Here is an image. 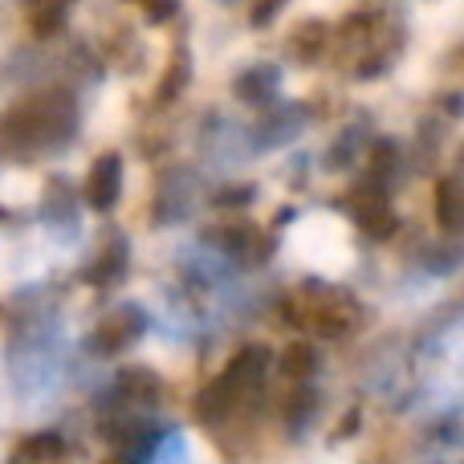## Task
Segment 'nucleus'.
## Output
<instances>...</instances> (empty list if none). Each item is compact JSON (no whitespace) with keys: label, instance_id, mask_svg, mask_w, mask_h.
Masks as SVG:
<instances>
[{"label":"nucleus","instance_id":"nucleus-1","mask_svg":"<svg viewBox=\"0 0 464 464\" xmlns=\"http://www.w3.org/2000/svg\"><path fill=\"white\" fill-rule=\"evenodd\" d=\"M78 135V102L65 90H37L0 114V151L33 160L41 151H62Z\"/></svg>","mask_w":464,"mask_h":464},{"label":"nucleus","instance_id":"nucleus-2","mask_svg":"<svg viewBox=\"0 0 464 464\" xmlns=\"http://www.w3.org/2000/svg\"><path fill=\"white\" fill-rule=\"evenodd\" d=\"M289 326H302V330H314V334H326V338H343L359 326L362 310L346 289H334L326 281H302L294 297H285L281 305Z\"/></svg>","mask_w":464,"mask_h":464},{"label":"nucleus","instance_id":"nucleus-3","mask_svg":"<svg viewBox=\"0 0 464 464\" xmlns=\"http://www.w3.org/2000/svg\"><path fill=\"white\" fill-rule=\"evenodd\" d=\"M265 371H269V346H245L225 367V375H217L196 395V420H200V424H220V420H228L248 395L261 392Z\"/></svg>","mask_w":464,"mask_h":464},{"label":"nucleus","instance_id":"nucleus-4","mask_svg":"<svg viewBox=\"0 0 464 464\" xmlns=\"http://www.w3.org/2000/svg\"><path fill=\"white\" fill-rule=\"evenodd\" d=\"M346 208H351L354 225L367 232L371 240H387V237H395V228H400V217H395V208H392V192L379 188L375 179L354 184V192L346 196Z\"/></svg>","mask_w":464,"mask_h":464},{"label":"nucleus","instance_id":"nucleus-5","mask_svg":"<svg viewBox=\"0 0 464 464\" xmlns=\"http://www.w3.org/2000/svg\"><path fill=\"white\" fill-rule=\"evenodd\" d=\"M147 334V310L139 302H122L98 322V330L90 334L94 354H119L127 346H135Z\"/></svg>","mask_w":464,"mask_h":464},{"label":"nucleus","instance_id":"nucleus-6","mask_svg":"<svg viewBox=\"0 0 464 464\" xmlns=\"http://www.w3.org/2000/svg\"><path fill=\"white\" fill-rule=\"evenodd\" d=\"M196 200H200V192H196V176L188 168H171L168 176L160 179L151 220H155V225H179V220L192 217Z\"/></svg>","mask_w":464,"mask_h":464},{"label":"nucleus","instance_id":"nucleus-7","mask_svg":"<svg viewBox=\"0 0 464 464\" xmlns=\"http://www.w3.org/2000/svg\"><path fill=\"white\" fill-rule=\"evenodd\" d=\"M305 119H310V111H305L302 102L269 106V114L256 119V127H253V147L256 151H273V147L294 143V139L305 130Z\"/></svg>","mask_w":464,"mask_h":464},{"label":"nucleus","instance_id":"nucleus-8","mask_svg":"<svg viewBox=\"0 0 464 464\" xmlns=\"http://www.w3.org/2000/svg\"><path fill=\"white\" fill-rule=\"evenodd\" d=\"M41 225L53 232L57 240H73L78 237V200H73L70 179H49L45 200H41Z\"/></svg>","mask_w":464,"mask_h":464},{"label":"nucleus","instance_id":"nucleus-9","mask_svg":"<svg viewBox=\"0 0 464 464\" xmlns=\"http://www.w3.org/2000/svg\"><path fill=\"white\" fill-rule=\"evenodd\" d=\"M119 196H122V155L106 151V155H98L86 176V204L106 217V212H114Z\"/></svg>","mask_w":464,"mask_h":464},{"label":"nucleus","instance_id":"nucleus-10","mask_svg":"<svg viewBox=\"0 0 464 464\" xmlns=\"http://www.w3.org/2000/svg\"><path fill=\"white\" fill-rule=\"evenodd\" d=\"M127 265H130V245H127V237H122V232H111V237L102 240V248H98V256L90 261L86 281H90L94 289H111V285H119V281H122Z\"/></svg>","mask_w":464,"mask_h":464},{"label":"nucleus","instance_id":"nucleus-11","mask_svg":"<svg viewBox=\"0 0 464 464\" xmlns=\"http://www.w3.org/2000/svg\"><path fill=\"white\" fill-rule=\"evenodd\" d=\"M277 86H281V65L261 62V65H248V70L232 82V94L248 106H269L273 98H277Z\"/></svg>","mask_w":464,"mask_h":464},{"label":"nucleus","instance_id":"nucleus-12","mask_svg":"<svg viewBox=\"0 0 464 464\" xmlns=\"http://www.w3.org/2000/svg\"><path fill=\"white\" fill-rule=\"evenodd\" d=\"M160 375L147 367H127L119 371V379H114V395H119L127 408H151L155 400H160Z\"/></svg>","mask_w":464,"mask_h":464},{"label":"nucleus","instance_id":"nucleus-13","mask_svg":"<svg viewBox=\"0 0 464 464\" xmlns=\"http://www.w3.org/2000/svg\"><path fill=\"white\" fill-rule=\"evenodd\" d=\"M400 163H403L400 143H395V139H379V143L367 151V179H375L379 188L392 192L395 176H400Z\"/></svg>","mask_w":464,"mask_h":464},{"label":"nucleus","instance_id":"nucleus-14","mask_svg":"<svg viewBox=\"0 0 464 464\" xmlns=\"http://www.w3.org/2000/svg\"><path fill=\"white\" fill-rule=\"evenodd\" d=\"M359 155H367V127H362V122H351V127L338 130V139L330 143L326 168L330 171H346V168H354Z\"/></svg>","mask_w":464,"mask_h":464},{"label":"nucleus","instance_id":"nucleus-15","mask_svg":"<svg viewBox=\"0 0 464 464\" xmlns=\"http://www.w3.org/2000/svg\"><path fill=\"white\" fill-rule=\"evenodd\" d=\"M73 5H78V0H24L33 33H37V37H53V33H62L65 13H70Z\"/></svg>","mask_w":464,"mask_h":464},{"label":"nucleus","instance_id":"nucleus-16","mask_svg":"<svg viewBox=\"0 0 464 464\" xmlns=\"http://www.w3.org/2000/svg\"><path fill=\"white\" fill-rule=\"evenodd\" d=\"M326 45H330V29L322 21H305L302 29L289 37V53H294V62H305V65H314L322 53H326Z\"/></svg>","mask_w":464,"mask_h":464},{"label":"nucleus","instance_id":"nucleus-17","mask_svg":"<svg viewBox=\"0 0 464 464\" xmlns=\"http://www.w3.org/2000/svg\"><path fill=\"white\" fill-rule=\"evenodd\" d=\"M188 78H192V57H188V49H176V53H171V65L163 70L160 86H155V106L176 102V98L184 94Z\"/></svg>","mask_w":464,"mask_h":464},{"label":"nucleus","instance_id":"nucleus-18","mask_svg":"<svg viewBox=\"0 0 464 464\" xmlns=\"http://www.w3.org/2000/svg\"><path fill=\"white\" fill-rule=\"evenodd\" d=\"M436 220H440L444 232H457V228H460L464 204H460V184H457V176L440 179V188H436Z\"/></svg>","mask_w":464,"mask_h":464},{"label":"nucleus","instance_id":"nucleus-19","mask_svg":"<svg viewBox=\"0 0 464 464\" xmlns=\"http://www.w3.org/2000/svg\"><path fill=\"white\" fill-rule=\"evenodd\" d=\"M318 371V351L305 343H294L285 354H281V375L294 379V383H310V375Z\"/></svg>","mask_w":464,"mask_h":464},{"label":"nucleus","instance_id":"nucleus-20","mask_svg":"<svg viewBox=\"0 0 464 464\" xmlns=\"http://www.w3.org/2000/svg\"><path fill=\"white\" fill-rule=\"evenodd\" d=\"M253 200H256V188L253 184H228L225 192L212 196V204H217V208H248Z\"/></svg>","mask_w":464,"mask_h":464},{"label":"nucleus","instance_id":"nucleus-21","mask_svg":"<svg viewBox=\"0 0 464 464\" xmlns=\"http://www.w3.org/2000/svg\"><path fill=\"white\" fill-rule=\"evenodd\" d=\"M24 457H33V460H57L62 457V440H57V436H33V440H24Z\"/></svg>","mask_w":464,"mask_h":464},{"label":"nucleus","instance_id":"nucleus-22","mask_svg":"<svg viewBox=\"0 0 464 464\" xmlns=\"http://www.w3.org/2000/svg\"><path fill=\"white\" fill-rule=\"evenodd\" d=\"M424 265L432 273H452L460 265V253H457V245H436V248H428V256H424Z\"/></svg>","mask_w":464,"mask_h":464},{"label":"nucleus","instance_id":"nucleus-23","mask_svg":"<svg viewBox=\"0 0 464 464\" xmlns=\"http://www.w3.org/2000/svg\"><path fill=\"white\" fill-rule=\"evenodd\" d=\"M127 5L143 8V16L151 24H163V21H171V16L179 13V0H127Z\"/></svg>","mask_w":464,"mask_h":464},{"label":"nucleus","instance_id":"nucleus-24","mask_svg":"<svg viewBox=\"0 0 464 464\" xmlns=\"http://www.w3.org/2000/svg\"><path fill=\"white\" fill-rule=\"evenodd\" d=\"M310 411H314V392L310 387H302V395H294V403H289V432H297V424L305 428Z\"/></svg>","mask_w":464,"mask_h":464},{"label":"nucleus","instance_id":"nucleus-25","mask_svg":"<svg viewBox=\"0 0 464 464\" xmlns=\"http://www.w3.org/2000/svg\"><path fill=\"white\" fill-rule=\"evenodd\" d=\"M281 8H285V0H256V5H253V24H256V29H265V24H269Z\"/></svg>","mask_w":464,"mask_h":464},{"label":"nucleus","instance_id":"nucleus-26","mask_svg":"<svg viewBox=\"0 0 464 464\" xmlns=\"http://www.w3.org/2000/svg\"><path fill=\"white\" fill-rule=\"evenodd\" d=\"M217 5H237V0H217Z\"/></svg>","mask_w":464,"mask_h":464}]
</instances>
